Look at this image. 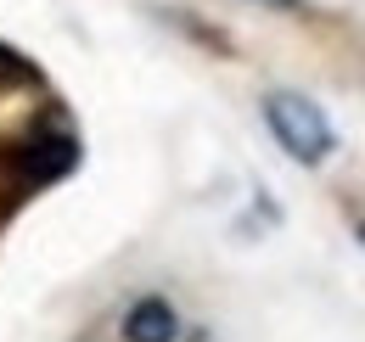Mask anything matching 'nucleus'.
<instances>
[{
	"instance_id": "obj_1",
	"label": "nucleus",
	"mask_w": 365,
	"mask_h": 342,
	"mask_svg": "<svg viewBox=\"0 0 365 342\" xmlns=\"http://www.w3.org/2000/svg\"><path fill=\"white\" fill-rule=\"evenodd\" d=\"M264 124H270L275 146L287 157H298L304 169L326 163L331 146H337V129L326 124V113H320L309 95H298V90H270L264 95Z\"/></svg>"
},
{
	"instance_id": "obj_2",
	"label": "nucleus",
	"mask_w": 365,
	"mask_h": 342,
	"mask_svg": "<svg viewBox=\"0 0 365 342\" xmlns=\"http://www.w3.org/2000/svg\"><path fill=\"white\" fill-rule=\"evenodd\" d=\"M124 342H180V309L169 298H135L124 309Z\"/></svg>"
},
{
	"instance_id": "obj_3",
	"label": "nucleus",
	"mask_w": 365,
	"mask_h": 342,
	"mask_svg": "<svg viewBox=\"0 0 365 342\" xmlns=\"http://www.w3.org/2000/svg\"><path fill=\"white\" fill-rule=\"evenodd\" d=\"M17 73H29V68H23V62H17V56L0 45V79H17Z\"/></svg>"
},
{
	"instance_id": "obj_4",
	"label": "nucleus",
	"mask_w": 365,
	"mask_h": 342,
	"mask_svg": "<svg viewBox=\"0 0 365 342\" xmlns=\"http://www.w3.org/2000/svg\"><path fill=\"white\" fill-rule=\"evenodd\" d=\"M259 6H298V0H259Z\"/></svg>"
},
{
	"instance_id": "obj_5",
	"label": "nucleus",
	"mask_w": 365,
	"mask_h": 342,
	"mask_svg": "<svg viewBox=\"0 0 365 342\" xmlns=\"http://www.w3.org/2000/svg\"><path fill=\"white\" fill-rule=\"evenodd\" d=\"M360 242H365V224H360Z\"/></svg>"
}]
</instances>
